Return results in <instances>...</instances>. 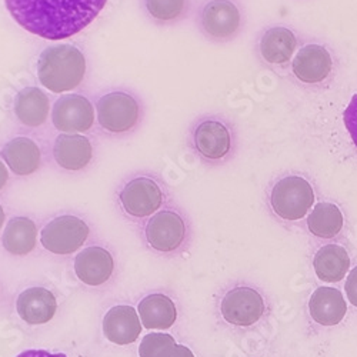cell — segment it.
I'll return each mask as SVG.
<instances>
[{"mask_svg":"<svg viewBox=\"0 0 357 357\" xmlns=\"http://www.w3.org/2000/svg\"><path fill=\"white\" fill-rule=\"evenodd\" d=\"M106 3L107 0H5L9 13L23 29L47 40L77 35Z\"/></svg>","mask_w":357,"mask_h":357,"instance_id":"1","label":"cell"},{"mask_svg":"<svg viewBox=\"0 0 357 357\" xmlns=\"http://www.w3.org/2000/svg\"><path fill=\"white\" fill-rule=\"evenodd\" d=\"M86 75L83 53L70 45L47 47L38 62L40 83L53 93H65L76 89Z\"/></svg>","mask_w":357,"mask_h":357,"instance_id":"2","label":"cell"},{"mask_svg":"<svg viewBox=\"0 0 357 357\" xmlns=\"http://www.w3.org/2000/svg\"><path fill=\"white\" fill-rule=\"evenodd\" d=\"M313 203L314 192L305 177L286 176L272 189V209L283 220L303 219Z\"/></svg>","mask_w":357,"mask_h":357,"instance_id":"3","label":"cell"},{"mask_svg":"<svg viewBox=\"0 0 357 357\" xmlns=\"http://www.w3.org/2000/svg\"><path fill=\"white\" fill-rule=\"evenodd\" d=\"M89 231L91 230L84 220L65 215L53 219L43 227L40 243L54 255H72L87 241Z\"/></svg>","mask_w":357,"mask_h":357,"instance_id":"4","label":"cell"},{"mask_svg":"<svg viewBox=\"0 0 357 357\" xmlns=\"http://www.w3.org/2000/svg\"><path fill=\"white\" fill-rule=\"evenodd\" d=\"M98 121L110 133H125L136 126L140 117L137 100L125 92H112L98 102Z\"/></svg>","mask_w":357,"mask_h":357,"instance_id":"5","label":"cell"},{"mask_svg":"<svg viewBox=\"0 0 357 357\" xmlns=\"http://www.w3.org/2000/svg\"><path fill=\"white\" fill-rule=\"evenodd\" d=\"M123 211L133 218H147L156 213L163 203V192L151 177H135L119 193Z\"/></svg>","mask_w":357,"mask_h":357,"instance_id":"6","label":"cell"},{"mask_svg":"<svg viewBox=\"0 0 357 357\" xmlns=\"http://www.w3.org/2000/svg\"><path fill=\"white\" fill-rule=\"evenodd\" d=\"M52 121L59 132L84 133L92 129L95 122L93 105L84 96L66 95L54 103Z\"/></svg>","mask_w":357,"mask_h":357,"instance_id":"7","label":"cell"},{"mask_svg":"<svg viewBox=\"0 0 357 357\" xmlns=\"http://www.w3.org/2000/svg\"><path fill=\"white\" fill-rule=\"evenodd\" d=\"M264 313L263 297L250 287H236L223 297L222 316L230 324L249 327L257 323Z\"/></svg>","mask_w":357,"mask_h":357,"instance_id":"8","label":"cell"},{"mask_svg":"<svg viewBox=\"0 0 357 357\" xmlns=\"http://www.w3.org/2000/svg\"><path fill=\"white\" fill-rule=\"evenodd\" d=\"M186 236L183 219L174 212L156 213L146 226V239L155 250L169 253L182 246Z\"/></svg>","mask_w":357,"mask_h":357,"instance_id":"9","label":"cell"},{"mask_svg":"<svg viewBox=\"0 0 357 357\" xmlns=\"http://www.w3.org/2000/svg\"><path fill=\"white\" fill-rule=\"evenodd\" d=\"M241 23V12L230 0H211L202 10L203 31L218 40L233 38L239 32Z\"/></svg>","mask_w":357,"mask_h":357,"instance_id":"10","label":"cell"},{"mask_svg":"<svg viewBox=\"0 0 357 357\" xmlns=\"http://www.w3.org/2000/svg\"><path fill=\"white\" fill-rule=\"evenodd\" d=\"M113 271L114 260L103 248H86L75 259L76 276L89 286L105 284L112 278Z\"/></svg>","mask_w":357,"mask_h":357,"instance_id":"11","label":"cell"},{"mask_svg":"<svg viewBox=\"0 0 357 357\" xmlns=\"http://www.w3.org/2000/svg\"><path fill=\"white\" fill-rule=\"evenodd\" d=\"M103 333L109 342L117 346L135 343L142 333L137 312L125 305L112 307L103 319Z\"/></svg>","mask_w":357,"mask_h":357,"instance_id":"12","label":"cell"},{"mask_svg":"<svg viewBox=\"0 0 357 357\" xmlns=\"http://www.w3.org/2000/svg\"><path fill=\"white\" fill-rule=\"evenodd\" d=\"M333 69L332 56L320 45H307L296 54L293 73L303 83H320Z\"/></svg>","mask_w":357,"mask_h":357,"instance_id":"13","label":"cell"},{"mask_svg":"<svg viewBox=\"0 0 357 357\" xmlns=\"http://www.w3.org/2000/svg\"><path fill=\"white\" fill-rule=\"evenodd\" d=\"M16 309L20 319L27 324H45L56 314L57 302L50 290L31 287L19 294Z\"/></svg>","mask_w":357,"mask_h":357,"instance_id":"14","label":"cell"},{"mask_svg":"<svg viewBox=\"0 0 357 357\" xmlns=\"http://www.w3.org/2000/svg\"><path fill=\"white\" fill-rule=\"evenodd\" d=\"M196 151L207 160H220L226 158L231 147L229 129L218 121H203L193 133Z\"/></svg>","mask_w":357,"mask_h":357,"instance_id":"15","label":"cell"},{"mask_svg":"<svg viewBox=\"0 0 357 357\" xmlns=\"http://www.w3.org/2000/svg\"><path fill=\"white\" fill-rule=\"evenodd\" d=\"M53 156L61 167L77 172L91 163L93 158V146L86 136L65 133L56 139Z\"/></svg>","mask_w":357,"mask_h":357,"instance_id":"16","label":"cell"},{"mask_svg":"<svg viewBox=\"0 0 357 357\" xmlns=\"http://www.w3.org/2000/svg\"><path fill=\"white\" fill-rule=\"evenodd\" d=\"M312 319L321 326L339 324L347 312V303L340 290L335 287H319L309 301Z\"/></svg>","mask_w":357,"mask_h":357,"instance_id":"17","label":"cell"},{"mask_svg":"<svg viewBox=\"0 0 357 357\" xmlns=\"http://www.w3.org/2000/svg\"><path fill=\"white\" fill-rule=\"evenodd\" d=\"M8 167L17 176L35 173L40 167L42 153L39 146L29 137H15L2 151Z\"/></svg>","mask_w":357,"mask_h":357,"instance_id":"18","label":"cell"},{"mask_svg":"<svg viewBox=\"0 0 357 357\" xmlns=\"http://www.w3.org/2000/svg\"><path fill=\"white\" fill-rule=\"evenodd\" d=\"M137 309L146 329L166 331L170 329L177 319V310L173 301L160 293L144 297Z\"/></svg>","mask_w":357,"mask_h":357,"instance_id":"19","label":"cell"},{"mask_svg":"<svg viewBox=\"0 0 357 357\" xmlns=\"http://www.w3.org/2000/svg\"><path fill=\"white\" fill-rule=\"evenodd\" d=\"M313 267L320 280L337 283L350 269V257L344 248L339 245H326L314 255Z\"/></svg>","mask_w":357,"mask_h":357,"instance_id":"20","label":"cell"},{"mask_svg":"<svg viewBox=\"0 0 357 357\" xmlns=\"http://www.w3.org/2000/svg\"><path fill=\"white\" fill-rule=\"evenodd\" d=\"M49 98L38 87H26L19 92L15 102V113L27 128H39L49 117Z\"/></svg>","mask_w":357,"mask_h":357,"instance_id":"21","label":"cell"},{"mask_svg":"<svg viewBox=\"0 0 357 357\" xmlns=\"http://www.w3.org/2000/svg\"><path fill=\"white\" fill-rule=\"evenodd\" d=\"M297 46L296 36L287 27L276 26L267 31L260 39V53L266 62L272 65L287 63Z\"/></svg>","mask_w":357,"mask_h":357,"instance_id":"22","label":"cell"},{"mask_svg":"<svg viewBox=\"0 0 357 357\" xmlns=\"http://www.w3.org/2000/svg\"><path fill=\"white\" fill-rule=\"evenodd\" d=\"M2 243L10 255H29L38 243L36 225L27 218H13L3 231Z\"/></svg>","mask_w":357,"mask_h":357,"instance_id":"23","label":"cell"},{"mask_svg":"<svg viewBox=\"0 0 357 357\" xmlns=\"http://www.w3.org/2000/svg\"><path fill=\"white\" fill-rule=\"evenodd\" d=\"M343 215L333 203H319L314 206L309 219L307 227L320 239H333L343 229Z\"/></svg>","mask_w":357,"mask_h":357,"instance_id":"24","label":"cell"},{"mask_svg":"<svg viewBox=\"0 0 357 357\" xmlns=\"http://www.w3.org/2000/svg\"><path fill=\"white\" fill-rule=\"evenodd\" d=\"M144 5L147 13L153 19L160 22H172L185 13L188 0H144Z\"/></svg>","mask_w":357,"mask_h":357,"instance_id":"25","label":"cell"},{"mask_svg":"<svg viewBox=\"0 0 357 357\" xmlns=\"http://www.w3.org/2000/svg\"><path fill=\"white\" fill-rule=\"evenodd\" d=\"M172 343H176V342L170 335H165V333L146 335L139 346V356L140 357H158V354Z\"/></svg>","mask_w":357,"mask_h":357,"instance_id":"26","label":"cell"},{"mask_svg":"<svg viewBox=\"0 0 357 357\" xmlns=\"http://www.w3.org/2000/svg\"><path fill=\"white\" fill-rule=\"evenodd\" d=\"M344 126L353 140V143L357 146V95H354L349 103V106L344 110L343 114Z\"/></svg>","mask_w":357,"mask_h":357,"instance_id":"27","label":"cell"},{"mask_svg":"<svg viewBox=\"0 0 357 357\" xmlns=\"http://www.w3.org/2000/svg\"><path fill=\"white\" fill-rule=\"evenodd\" d=\"M158 357H195L193 351L182 344H177V343H172L167 347H165Z\"/></svg>","mask_w":357,"mask_h":357,"instance_id":"28","label":"cell"},{"mask_svg":"<svg viewBox=\"0 0 357 357\" xmlns=\"http://www.w3.org/2000/svg\"><path fill=\"white\" fill-rule=\"evenodd\" d=\"M344 289H346V294H347V301L354 307H357V266L354 267V269L350 271Z\"/></svg>","mask_w":357,"mask_h":357,"instance_id":"29","label":"cell"},{"mask_svg":"<svg viewBox=\"0 0 357 357\" xmlns=\"http://www.w3.org/2000/svg\"><path fill=\"white\" fill-rule=\"evenodd\" d=\"M16 357H68L63 353H50L47 350H24Z\"/></svg>","mask_w":357,"mask_h":357,"instance_id":"30","label":"cell"},{"mask_svg":"<svg viewBox=\"0 0 357 357\" xmlns=\"http://www.w3.org/2000/svg\"><path fill=\"white\" fill-rule=\"evenodd\" d=\"M9 181V172H8V167L5 166V163L0 160V190H2L6 183Z\"/></svg>","mask_w":357,"mask_h":357,"instance_id":"31","label":"cell"},{"mask_svg":"<svg viewBox=\"0 0 357 357\" xmlns=\"http://www.w3.org/2000/svg\"><path fill=\"white\" fill-rule=\"evenodd\" d=\"M5 220H6V215H5V211H3L2 204H0V230H2Z\"/></svg>","mask_w":357,"mask_h":357,"instance_id":"32","label":"cell"}]
</instances>
